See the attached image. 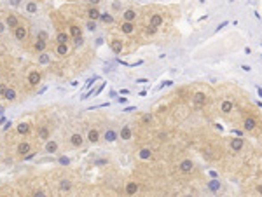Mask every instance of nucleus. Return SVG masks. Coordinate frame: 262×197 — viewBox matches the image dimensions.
<instances>
[{"label": "nucleus", "mask_w": 262, "mask_h": 197, "mask_svg": "<svg viewBox=\"0 0 262 197\" xmlns=\"http://www.w3.org/2000/svg\"><path fill=\"white\" fill-rule=\"evenodd\" d=\"M231 2H234V0H231Z\"/></svg>", "instance_id": "obj_51"}, {"label": "nucleus", "mask_w": 262, "mask_h": 197, "mask_svg": "<svg viewBox=\"0 0 262 197\" xmlns=\"http://www.w3.org/2000/svg\"><path fill=\"white\" fill-rule=\"evenodd\" d=\"M28 152H30V143H26V141H23V143H19V145H18V154L25 155V154H28Z\"/></svg>", "instance_id": "obj_17"}, {"label": "nucleus", "mask_w": 262, "mask_h": 197, "mask_svg": "<svg viewBox=\"0 0 262 197\" xmlns=\"http://www.w3.org/2000/svg\"><path fill=\"white\" fill-rule=\"evenodd\" d=\"M110 47H112V51L115 54L123 53V42L121 40H112V44H110Z\"/></svg>", "instance_id": "obj_16"}, {"label": "nucleus", "mask_w": 262, "mask_h": 197, "mask_svg": "<svg viewBox=\"0 0 262 197\" xmlns=\"http://www.w3.org/2000/svg\"><path fill=\"white\" fill-rule=\"evenodd\" d=\"M38 138H40V140H49V129L47 128H40V129H38Z\"/></svg>", "instance_id": "obj_27"}, {"label": "nucleus", "mask_w": 262, "mask_h": 197, "mask_svg": "<svg viewBox=\"0 0 262 197\" xmlns=\"http://www.w3.org/2000/svg\"><path fill=\"white\" fill-rule=\"evenodd\" d=\"M95 80H96V77H93V79H89V80H87V84H86V87H91V85L95 84Z\"/></svg>", "instance_id": "obj_39"}, {"label": "nucleus", "mask_w": 262, "mask_h": 197, "mask_svg": "<svg viewBox=\"0 0 262 197\" xmlns=\"http://www.w3.org/2000/svg\"><path fill=\"white\" fill-rule=\"evenodd\" d=\"M136 192H138V183H136V181H129L128 185H126V194H128V195H133Z\"/></svg>", "instance_id": "obj_10"}, {"label": "nucleus", "mask_w": 262, "mask_h": 197, "mask_svg": "<svg viewBox=\"0 0 262 197\" xmlns=\"http://www.w3.org/2000/svg\"><path fill=\"white\" fill-rule=\"evenodd\" d=\"M142 122H143V124H149V122H152V115H149V113H147V115H143V119H142Z\"/></svg>", "instance_id": "obj_37"}, {"label": "nucleus", "mask_w": 262, "mask_h": 197, "mask_svg": "<svg viewBox=\"0 0 262 197\" xmlns=\"http://www.w3.org/2000/svg\"><path fill=\"white\" fill-rule=\"evenodd\" d=\"M38 38H42V40H47V33H46V32H40V33H38Z\"/></svg>", "instance_id": "obj_40"}, {"label": "nucleus", "mask_w": 262, "mask_h": 197, "mask_svg": "<svg viewBox=\"0 0 262 197\" xmlns=\"http://www.w3.org/2000/svg\"><path fill=\"white\" fill-rule=\"evenodd\" d=\"M100 19H102L105 25H110V23H114V18L110 16V14H102V16H100Z\"/></svg>", "instance_id": "obj_32"}, {"label": "nucleus", "mask_w": 262, "mask_h": 197, "mask_svg": "<svg viewBox=\"0 0 262 197\" xmlns=\"http://www.w3.org/2000/svg\"><path fill=\"white\" fill-rule=\"evenodd\" d=\"M4 98L9 100V101H14V100H16V91H14V89H7L6 94H4Z\"/></svg>", "instance_id": "obj_26"}, {"label": "nucleus", "mask_w": 262, "mask_h": 197, "mask_svg": "<svg viewBox=\"0 0 262 197\" xmlns=\"http://www.w3.org/2000/svg\"><path fill=\"white\" fill-rule=\"evenodd\" d=\"M232 108H234V103L231 101V100H224L222 105H220V112L222 113H231L232 112Z\"/></svg>", "instance_id": "obj_6"}, {"label": "nucleus", "mask_w": 262, "mask_h": 197, "mask_svg": "<svg viewBox=\"0 0 262 197\" xmlns=\"http://www.w3.org/2000/svg\"><path fill=\"white\" fill-rule=\"evenodd\" d=\"M56 150H58V143L54 140H49L47 143H46V152L47 154H56Z\"/></svg>", "instance_id": "obj_11"}, {"label": "nucleus", "mask_w": 262, "mask_h": 197, "mask_svg": "<svg viewBox=\"0 0 262 197\" xmlns=\"http://www.w3.org/2000/svg\"><path fill=\"white\" fill-rule=\"evenodd\" d=\"M19 2H21V0H11L12 6H19Z\"/></svg>", "instance_id": "obj_47"}, {"label": "nucleus", "mask_w": 262, "mask_h": 197, "mask_svg": "<svg viewBox=\"0 0 262 197\" xmlns=\"http://www.w3.org/2000/svg\"><path fill=\"white\" fill-rule=\"evenodd\" d=\"M28 131H30V126H28L26 122H21V124H18V133H19V134H26Z\"/></svg>", "instance_id": "obj_25"}, {"label": "nucleus", "mask_w": 262, "mask_h": 197, "mask_svg": "<svg viewBox=\"0 0 262 197\" xmlns=\"http://www.w3.org/2000/svg\"><path fill=\"white\" fill-rule=\"evenodd\" d=\"M178 169L182 171V173H192V169H194V162L191 159H185V160H182L180 164H178Z\"/></svg>", "instance_id": "obj_1"}, {"label": "nucleus", "mask_w": 262, "mask_h": 197, "mask_svg": "<svg viewBox=\"0 0 262 197\" xmlns=\"http://www.w3.org/2000/svg\"><path fill=\"white\" fill-rule=\"evenodd\" d=\"M87 140H89L91 143H96L98 140H100V133H98L96 129H91V131L87 133Z\"/></svg>", "instance_id": "obj_19"}, {"label": "nucleus", "mask_w": 262, "mask_h": 197, "mask_svg": "<svg viewBox=\"0 0 262 197\" xmlns=\"http://www.w3.org/2000/svg\"><path fill=\"white\" fill-rule=\"evenodd\" d=\"M257 192H259V194L262 195V185H259V187H257Z\"/></svg>", "instance_id": "obj_50"}, {"label": "nucleus", "mask_w": 262, "mask_h": 197, "mask_svg": "<svg viewBox=\"0 0 262 197\" xmlns=\"http://www.w3.org/2000/svg\"><path fill=\"white\" fill-rule=\"evenodd\" d=\"M163 23H164V19H163V16H161V14H152V16H150V25H152V26L159 28Z\"/></svg>", "instance_id": "obj_8"}, {"label": "nucleus", "mask_w": 262, "mask_h": 197, "mask_svg": "<svg viewBox=\"0 0 262 197\" xmlns=\"http://www.w3.org/2000/svg\"><path fill=\"white\" fill-rule=\"evenodd\" d=\"M26 11L30 12V14H33V12H37V4H35V2H30V4L26 6Z\"/></svg>", "instance_id": "obj_33"}, {"label": "nucleus", "mask_w": 262, "mask_h": 197, "mask_svg": "<svg viewBox=\"0 0 262 197\" xmlns=\"http://www.w3.org/2000/svg\"><path fill=\"white\" fill-rule=\"evenodd\" d=\"M6 25H7L9 28H16V26H18V19H16V16L9 14V16H7V19H6Z\"/></svg>", "instance_id": "obj_20"}, {"label": "nucleus", "mask_w": 262, "mask_h": 197, "mask_svg": "<svg viewBox=\"0 0 262 197\" xmlns=\"http://www.w3.org/2000/svg\"><path fill=\"white\" fill-rule=\"evenodd\" d=\"M74 42H75V45H82V42H84V40H82V35H80V37H75Z\"/></svg>", "instance_id": "obj_38"}, {"label": "nucleus", "mask_w": 262, "mask_h": 197, "mask_svg": "<svg viewBox=\"0 0 262 197\" xmlns=\"http://www.w3.org/2000/svg\"><path fill=\"white\" fill-rule=\"evenodd\" d=\"M70 35H72V37H80V28L79 26H75V25H74V26H70Z\"/></svg>", "instance_id": "obj_31"}, {"label": "nucleus", "mask_w": 262, "mask_h": 197, "mask_svg": "<svg viewBox=\"0 0 262 197\" xmlns=\"http://www.w3.org/2000/svg\"><path fill=\"white\" fill-rule=\"evenodd\" d=\"M4 30H6V25H4V23H0V33L4 32Z\"/></svg>", "instance_id": "obj_48"}, {"label": "nucleus", "mask_w": 262, "mask_h": 197, "mask_svg": "<svg viewBox=\"0 0 262 197\" xmlns=\"http://www.w3.org/2000/svg\"><path fill=\"white\" fill-rule=\"evenodd\" d=\"M33 195H37V197H42V195H44V192H42V190H37V192H33Z\"/></svg>", "instance_id": "obj_44"}, {"label": "nucleus", "mask_w": 262, "mask_h": 197, "mask_svg": "<svg viewBox=\"0 0 262 197\" xmlns=\"http://www.w3.org/2000/svg\"><path fill=\"white\" fill-rule=\"evenodd\" d=\"M138 157L142 160H149V159H152V150L150 148H142L138 152Z\"/></svg>", "instance_id": "obj_13"}, {"label": "nucleus", "mask_w": 262, "mask_h": 197, "mask_svg": "<svg viewBox=\"0 0 262 197\" xmlns=\"http://www.w3.org/2000/svg\"><path fill=\"white\" fill-rule=\"evenodd\" d=\"M28 82H30L32 85H37L38 82H40V73H38L37 70H33V72L28 73Z\"/></svg>", "instance_id": "obj_7"}, {"label": "nucleus", "mask_w": 262, "mask_h": 197, "mask_svg": "<svg viewBox=\"0 0 262 197\" xmlns=\"http://www.w3.org/2000/svg\"><path fill=\"white\" fill-rule=\"evenodd\" d=\"M255 126H257V122H255V119H253V117L245 119V122H243V128H245V131H253V129H255Z\"/></svg>", "instance_id": "obj_9"}, {"label": "nucleus", "mask_w": 262, "mask_h": 197, "mask_svg": "<svg viewBox=\"0 0 262 197\" xmlns=\"http://www.w3.org/2000/svg\"><path fill=\"white\" fill-rule=\"evenodd\" d=\"M121 30H123V33H133V30H135V25H133V21H124L123 25H121Z\"/></svg>", "instance_id": "obj_12"}, {"label": "nucleus", "mask_w": 262, "mask_h": 197, "mask_svg": "<svg viewBox=\"0 0 262 197\" xmlns=\"http://www.w3.org/2000/svg\"><path fill=\"white\" fill-rule=\"evenodd\" d=\"M33 157H35V154H30V152H28V155H26V157H25V159H33Z\"/></svg>", "instance_id": "obj_46"}, {"label": "nucleus", "mask_w": 262, "mask_h": 197, "mask_svg": "<svg viewBox=\"0 0 262 197\" xmlns=\"http://www.w3.org/2000/svg\"><path fill=\"white\" fill-rule=\"evenodd\" d=\"M243 145H245V141H243V138H232L231 140V148L234 150V152H240L241 148H243Z\"/></svg>", "instance_id": "obj_5"}, {"label": "nucleus", "mask_w": 262, "mask_h": 197, "mask_svg": "<svg viewBox=\"0 0 262 197\" xmlns=\"http://www.w3.org/2000/svg\"><path fill=\"white\" fill-rule=\"evenodd\" d=\"M163 85H166V87H170V85H173V82H171V80H164V82H163Z\"/></svg>", "instance_id": "obj_43"}, {"label": "nucleus", "mask_w": 262, "mask_h": 197, "mask_svg": "<svg viewBox=\"0 0 262 197\" xmlns=\"http://www.w3.org/2000/svg\"><path fill=\"white\" fill-rule=\"evenodd\" d=\"M105 140H107V141H110V143H112V141H115V140H117V133H115L114 129H108L107 133H105Z\"/></svg>", "instance_id": "obj_21"}, {"label": "nucleus", "mask_w": 262, "mask_h": 197, "mask_svg": "<svg viewBox=\"0 0 262 197\" xmlns=\"http://www.w3.org/2000/svg\"><path fill=\"white\" fill-rule=\"evenodd\" d=\"M49 61H51V58H49V54L42 53L40 56H38V63H40V65H47Z\"/></svg>", "instance_id": "obj_29"}, {"label": "nucleus", "mask_w": 262, "mask_h": 197, "mask_svg": "<svg viewBox=\"0 0 262 197\" xmlns=\"http://www.w3.org/2000/svg\"><path fill=\"white\" fill-rule=\"evenodd\" d=\"M89 2H91L93 6H96V4H100V0H89Z\"/></svg>", "instance_id": "obj_49"}, {"label": "nucleus", "mask_w": 262, "mask_h": 197, "mask_svg": "<svg viewBox=\"0 0 262 197\" xmlns=\"http://www.w3.org/2000/svg\"><path fill=\"white\" fill-rule=\"evenodd\" d=\"M192 101H194V105L203 107V105H206V94H204V93H196V94L192 96Z\"/></svg>", "instance_id": "obj_3"}, {"label": "nucleus", "mask_w": 262, "mask_h": 197, "mask_svg": "<svg viewBox=\"0 0 262 197\" xmlns=\"http://www.w3.org/2000/svg\"><path fill=\"white\" fill-rule=\"evenodd\" d=\"M35 49H37L38 53H42L44 49H46V40H42V38H38L37 42H35Z\"/></svg>", "instance_id": "obj_28"}, {"label": "nucleus", "mask_w": 262, "mask_h": 197, "mask_svg": "<svg viewBox=\"0 0 262 197\" xmlns=\"http://www.w3.org/2000/svg\"><path fill=\"white\" fill-rule=\"evenodd\" d=\"M68 35L67 33H58V37H56V40H58V44H67L68 42Z\"/></svg>", "instance_id": "obj_30"}, {"label": "nucleus", "mask_w": 262, "mask_h": 197, "mask_svg": "<svg viewBox=\"0 0 262 197\" xmlns=\"http://www.w3.org/2000/svg\"><path fill=\"white\" fill-rule=\"evenodd\" d=\"M123 18H124V21H135L136 19V12L133 9H128V11L123 12Z\"/></svg>", "instance_id": "obj_14"}, {"label": "nucleus", "mask_w": 262, "mask_h": 197, "mask_svg": "<svg viewBox=\"0 0 262 197\" xmlns=\"http://www.w3.org/2000/svg\"><path fill=\"white\" fill-rule=\"evenodd\" d=\"M26 35H28V32H26V28H25V26L18 25V26L14 28V37H16L18 40H25V38H26Z\"/></svg>", "instance_id": "obj_2"}, {"label": "nucleus", "mask_w": 262, "mask_h": 197, "mask_svg": "<svg viewBox=\"0 0 262 197\" xmlns=\"http://www.w3.org/2000/svg\"><path fill=\"white\" fill-rule=\"evenodd\" d=\"M86 28H87V30H96V21H95V19H89V21H87V25H86Z\"/></svg>", "instance_id": "obj_34"}, {"label": "nucleus", "mask_w": 262, "mask_h": 197, "mask_svg": "<svg viewBox=\"0 0 262 197\" xmlns=\"http://www.w3.org/2000/svg\"><path fill=\"white\" fill-rule=\"evenodd\" d=\"M6 91H7V87H6L4 84H0V94L4 96V94H6Z\"/></svg>", "instance_id": "obj_41"}, {"label": "nucleus", "mask_w": 262, "mask_h": 197, "mask_svg": "<svg viewBox=\"0 0 262 197\" xmlns=\"http://www.w3.org/2000/svg\"><path fill=\"white\" fill-rule=\"evenodd\" d=\"M56 53H58L59 56H67V53H68V45H67V44H58Z\"/></svg>", "instance_id": "obj_24"}, {"label": "nucleus", "mask_w": 262, "mask_h": 197, "mask_svg": "<svg viewBox=\"0 0 262 197\" xmlns=\"http://www.w3.org/2000/svg\"><path fill=\"white\" fill-rule=\"evenodd\" d=\"M208 190L210 192H219L220 190V181L219 180H210L208 181Z\"/></svg>", "instance_id": "obj_18"}, {"label": "nucleus", "mask_w": 262, "mask_h": 197, "mask_svg": "<svg viewBox=\"0 0 262 197\" xmlns=\"http://www.w3.org/2000/svg\"><path fill=\"white\" fill-rule=\"evenodd\" d=\"M121 138L123 140H131V129H129L128 126H124V128L121 129Z\"/></svg>", "instance_id": "obj_23"}, {"label": "nucleus", "mask_w": 262, "mask_h": 197, "mask_svg": "<svg viewBox=\"0 0 262 197\" xmlns=\"http://www.w3.org/2000/svg\"><path fill=\"white\" fill-rule=\"evenodd\" d=\"M70 143L74 145V147H82V143H84L82 134H80V133H74L72 136H70Z\"/></svg>", "instance_id": "obj_4"}, {"label": "nucleus", "mask_w": 262, "mask_h": 197, "mask_svg": "<svg viewBox=\"0 0 262 197\" xmlns=\"http://www.w3.org/2000/svg\"><path fill=\"white\" fill-rule=\"evenodd\" d=\"M155 32H157V28L152 26V25H149V28H147V35H154Z\"/></svg>", "instance_id": "obj_36"}, {"label": "nucleus", "mask_w": 262, "mask_h": 197, "mask_svg": "<svg viewBox=\"0 0 262 197\" xmlns=\"http://www.w3.org/2000/svg\"><path fill=\"white\" fill-rule=\"evenodd\" d=\"M87 16H89V19H95V21H96V19H100V16H102V12L98 11L96 7H91V9L87 11Z\"/></svg>", "instance_id": "obj_15"}, {"label": "nucleus", "mask_w": 262, "mask_h": 197, "mask_svg": "<svg viewBox=\"0 0 262 197\" xmlns=\"http://www.w3.org/2000/svg\"><path fill=\"white\" fill-rule=\"evenodd\" d=\"M133 110H136V107H128V108H124L123 112H133Z\"/></svg>", "instance_id": "obj_42"}, {"label": "nucleus", "mask_w": 262, "mask_h": 197, "mask_svg": "<svg viewBox=\"0 0 262 197\" xmlns=\"http://www.w3.org/2000/svg\"><path fill=\"white\" fill-rule=\"evenodd\" d=\"M59 164H61V166H68L70 164V159L63 155V157H59Z\"/></svg>", "instance_id": "obj_35"}, {"label": "nucleus", "mask_w": 262, "mask_h": 197, "mask_svg": "<svg viewBox=\"0 0 262 197\" xmlns=\"http://www.w3.org/2000/svg\"><path fill=\"white\" fill-rule=\"evenodd\" d=\"M11 126H12V122H11V120H9V122H6V126H4V129H6V131H7V129L11 128Z\"/></svg>", "instance_id": "obj_45"}, {"label": "nucleus", "mask_w": 262, "mask_h": 197, "mask_svg": "<svg viewBox=\"0 0 262 197\" xmlns=\"http://www.w3.org/2000/svg\"><path fill=\"white\" fill-rule=\"evenodd\" d=\"M70 188H72V183H70L68 180H61V181H59V190H61V192H68Z\"/></svg>", "instance_id": "obj_22"}]
</instances>
